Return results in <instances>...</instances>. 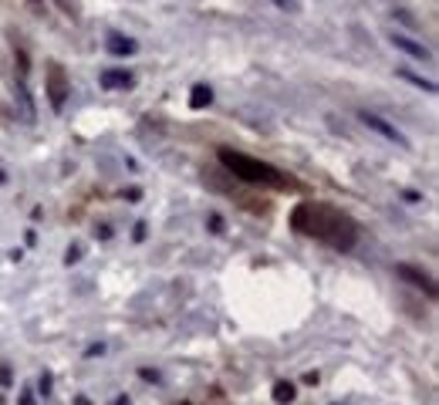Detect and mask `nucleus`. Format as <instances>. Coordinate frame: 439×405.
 Masks as SVG:
<instances>
[{
    "label": "nucleus",
    "instance_id": "1",
    "mask_svg": "<svg viewBox=\"0 0 439 405\" xmlns=\"http://www.w3.org/2000/svg\"><path fill=\"white\" fill-rule=\"evenodd\" d=\"M291 227L301 233V237H311V240H321L335 250H351L355 240H358V227L348 213H341L328 202H301L294 213H291Z\"/></svg>",
    "mask_w": 439,
    "mask_h": 405
},
{
    "label": "nucleus",
    "instance_id": "2",
    "mask_svg": "<svg viewBox=\"0 0 439 405\" xmlns=\"http://www.w3.org/2000/svg\"><path fill=\"white\" fill-rule=\"evenodd\" d=\"M220 163L230 169L237 179H244V183H254V186H284L287 179L274 169L271 163H260L254 155H247V152H237V149H220Z\"/></svg>",
    "mask_w": 439,
    "mask_h": 405
},
{
    "label": "nucleus",
    "instance_id": "3",
    "mask_svg": "<svg viewBox=\"0 0 439 405\" xmlns=\"http://www.w3.org/2000/svg\"><path fill=\"white\" fill-rule=\"evenodd\" d=\"M48 95H51V105L61 112V108H65V98H68V78H65V68H61V64H51V68H48Z\"/></svg>",
    "mask_w": 439,
    "mask_h": 405
},
{
    "label": "nucleus",
    "instance_id": "4",
    "mask_svg": "<svg viewBox=\"0 0 439 405\" xmlns=\"http://www.w3.org/2000/svg\"><path fill=\"white\" fill-rule=\"evenodd\" d=\"M358 118H362V122H365V125H368V128H375V132H378L382 139H388V142H399V145H409V139L402 135L399 128H396V125H388L386 118H378V115H375V112H358Z\"/></svg>",
    "mask_w": 439,
    "mask_h": 405
},
{
    "label": "nucleus",
    "instance_id": "5",
    "mask_svg": "<svg viewBox=\"0 0 439 405\" xmlns=\"http://www.w3.org/2000/svg\"><path fill=\"white\" fill-rule=\"evenodd\" d=\"M396 274H399L402 280H409L413 287H419V291L426 294V297H436V284H433V280H429L426 274H419L415 267H409V264H399V267H396Z\"/></svg>",
    "mask_w": 439,
    "mask_h": 405
},
{
    "label": "nucleus",
    "instance_id": "6",
    "mask_svg": "<svg viewBox=\"0 0 439 405\" xmlns=\"http://www.w3.org/2000/svg\"><path fill=\"white\" fill-rule=\"evenodd\" d=\"M105 48H108V54H115V58H129V54L139 51V44H135L132 38H125V34H108Z\"/></svg>",
    "mask_w": 439,
    "mask_h": 405
},
{
    "label": "nucleus",
    "instance_id": "7",
    "mask_svg": "<svg viewBox=\"0 0 439 405\" xmlns=\"http://www.w3.org/2000/svg\"><path fill=\"white\" fill-rule=\"evenodd\" d=\"M392 44H396L399 51H406L409 58H415V61H426V58H429V51L423 48V44H415V41L402 38V34H392Z\"/></svg>",
    "mask_w": 439,
    "mask_h": 405
},
{
    "label": "nucleus",
    "instance_id": "8",
    "mask_svg": "<svg viewBox=\"0 0 439 405\" xmlns=\"http://www.w3.org/2000/svg\"><path fill=\"white\" fill-rule=\"evenodd\" d=\"M102 85H105V88H112V91L132 88V75H129V71H105V75H102Z\"/></svg>",
    "mask_w": 439,
    "mask_h": 405
},
{
    "label": "nucleus",
    "instance_id": "9",
    "mask_svg": "<svg viewBox=\"0 0 439 405\" xmlns=\"http://www.w3.org/2000/svg\"><path fill=\"white\" fill-rule=\"evenodd\" d=\"M210 101H213V91H210V85H193V91H190V108L203 112Z\"/></svg>",
    "mask_w": 439,
    "mask_h": 405
},
{
    "label": "nucleus",
    "instance_id": "10",
    "mask_svg": "<svg viewBox=\"0 0 439 405\" xmlns=\"http://www.w3.org/2000/svg\"><path fill=\"white\" fill-rule=\"evenodd\" d=\"M271 395H274V402H277V405L294 402V385H291V381H277Z\"/></svg>",
    "mask_w": 439,
    "mask_h": 405
},
{
    "label": "nucleus",
    "instance_id": "11",
    "mask_svg": "<svg viewBox=\"0 0 439 405\" xmlns=\"http://www.w3.org/2000/svg\"><path fill=\"white\" fill-rule=\"evenodd\" d=\"M402 78H406V81H413L415 88H426V91H436V85H433V81H426V78H419V75H409V71H402Z\"/></svg>",
    "mask_w": 439,
    "mask_h": 405
},
{
    "label": "nucleus",
    "instance_id": "12",
    "mask_svg": "<svg viewBox=\"0 0 439 405\" xmlns=\"http://www.w3.org/2000/svg\"><path fill=\"white\" fill-rule=\"evenodd\" d=\"M132 237L143 243V240H145V223H135V233H132Z\"/></svg>",
    "mask_w": 439,
    "mask_h": 405
},
{
    "label": "nucleus",
    "instance_id": "13",
    "mask_svg": "<svg viewBox=\"0 0 439 405\" xmlns=\"http://www.w3.org/2000/svg\"><path fill=\"white\" fill-rule=\"evenodd\" d=\"M210 230H213V233H220V230H223V220H220V216H213V220H210Z\"/></svg>",
    "mask_w": 439,
    "mask_h": 405
},
{
    "label": "nucleus",
    "instance_id": "14",
    "mask_svg": "<svg viewBox=\"0 0 439 405\" xmlns=\"http://www.w3.org/2000/svg\"><path fill=\"white\" fill-rule=\"evenodd\" d=\"M139 375H143L145 381H159V375H155V371H149V368H143V371H139Z\"/></svg>",
    "mask_w": 439,
    "mask_h": 405
},
{
    "label": "nucleus",
    "instance_id": "15",
    "mask_svg": "<svg viewBox=\"0 0 439 405\" xmlns=\"http://www.w3.org/2000/svg\"><path fill=\"white\" fill-rule=\"evenodd\" d=\"M11 371H7V368H0V385H11Z\"/></svg>",
    "mask_w": 439,
    "mask_h": 405
},
{
    "label": "nucleus",
    "instance_id": "16",
    "mask_svg": "<svg viewBox=\"0 0 439 405\" xmlns=\"http://www.w3.org/2000/svg\"><path fill=\"white\" fill-rule=\"evenodd\" d=\"M38 389H41V392H44V395H48V392H51V379L44 375V379H41V385H38Z\"/></svg>",
    "mask_w": 439,
    "mask_h": 405
},
{
    "label": "nucleus",
    "instance_id": "17",
    "mask_svg": "<svg viewBox=\"0 0 439 405\" xmlns=\"http://www.w3.org/2000/svg\"><path fill=\"white\" fill-rule=\"evenodd\" d=\"M95 354H105V344H91V348H88V358H95Z\"/></svg>",
    "mask_w": 439,
    "mask_h": 405
},
{
    "label": "nucleus",
    "instance_id": "18",
    "mask_svg": "<svg viewBox=\"0 0 439 405\" xmlns=\"http://www.w3.org/2000/svg\"><path fill=\"white\" fill-rule=\"evenodd\" d=\"M112 405H129V395H118V399H115Z\"/></svg>",
    "mask_w": 439,
    "mask_h": 405
},
{
    "label": "nucleus",
    "instance_id": "19",
    "mask_svg": "<svg viewBox=\"0 0 439 405\" xmlns=\"http://www.w3.org/2000/svg\"><path fill=\"white\" fill-rule=\"evenodd\" d=\"M4 179H7V176H4V169H0V183H4Z\"/></svg>",
    "mask_w": 439,
    "mask_h": 405
},
{
    "label": "nucleus",
    "instance_id": "20",
    "mask_svg": "<svg viewBox=\"0 0 439 405\" xmlns=\"http://www.w3.org/2000/svg\"><path fill=\"white\" fill-rule=\"evenodd\" d=\"M34 4H41V0H34Z\"/></svg>",
    "mask_w": 439,
    "mask_h": 405
}]
</instances>
